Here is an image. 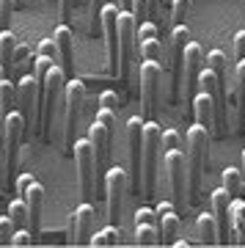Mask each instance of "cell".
<instances>
[{"label": "cell", "mask_w": 245, "mask_h": 248, "mask_svg": "<svg viewBox=\"0 0 245 248\" xmlns=\"http://www.w3.org/2000/svg\"><path fill=\"white\" fill-rule=\"evenodd\" d=\"M14 232H17V223L11 221V215H0V246H11Z\"/></svg>", "instance_id": "35"}, {"label": "cell", "mask_w": 245, "mask_h": 248, "mask_svg": "<svg viewBox=\"0 0 245 248\" xmlns=\"http://www.w3.org/2000/svg\"><path fill=\"white\" fill-rule=\"evenodd\" d=\"M171 149H182L179 133L176 130H163V152H171Z\"/></svg>", "instance_id": "38"}, {"label": "cell", "mask_w": 245, "mask_h": 248, "mask_svg": "<svg viewBox=\"0 0 245 248\" xmlns=\"http://www.w3.org/2000/svg\"><path fill=\"white\" fill-rule=\"evenodd\" d=\"M83 99H86V83L72 78L66 83V99H63V152L72 155L75 152V133H77L80 110H83Z\"/></svg>", "instance_id": "5"}, {"label": "cell", "mask_w": 245, "mask_h": 248, "mask_svg": "<svg viewBox=\"0 0 245 248\" xmlns=\"http://www.w3.org/2000/svg\"><path fill=\"white\" fill-rule=\"evenodd\" d=\"M154 213H157V223H160V240H163L166 246L168 243L174 246V240L179 237V226H182L176 204L174 202H160Z\"/></svg>", "instance_id": "18"}, {"label": "cell", "mask_w": 245, "mask_h": 248, "mask_svg": "<svg viewBox=\"0 0 245 248\" xmlns=\"http://www.w3.org/2000/svg\"><path fill=\"white\" fill-rule=\"evenodd\" d=\"M66 83L69 75L63 72V66H55L47 72V80L42 86V135L50 138L53 135V124L58 122V116L63 113V99H66Z\"/></svg>", "instance_id": "1"}, {"label": "cell", "mask_w": 245, "mask_h": 248, "mask_svg": "<svg viewBox=\"0 0 245 248\" xmlns=\"http://www.w3.org/2000/svg\"><path fill=\"white\" fill-rule=\"evenodd\" d=\"M28 204V229L33 232L36 237H39V226H42V207H44V187L39 182L28 187V193L22 196Z\"/></svg>", "instance_id": "20"}, {"label": "cell", "mask_w": 245, "mask_h": 248, "mask_svg": "<svg viewBox=\"0 0 245 248\" xmlns=\"http://www.w3.org/2000/svg\"><path fill=\"white\" fill-rule=\"evenodd\" d=\"M190 42V28L174 25L171 31V99H179L182 94V75H184V47Z\"/></svg>", "instance_id": "11"}, {"label": "cell", "mask_w": 245, "mask_h": 248, "mask_svg": "<svg viewBox=\"0 0 245 248\" xmlns=\"http://www.w3.org/2000/svg\"><path fill=\"white\" fill-rule=\"evenodd\" d=\"M207 63H210V69L218 75V80L226 86V55L220 53V50H212L210 55H207Z\"/></svg>", "instance_id": "31"}, {"label": "cell", "mask_w": 245, "mask_h": 248, "mask_svg": "<svg viewBox=\"0 0 245 248\" xmlns=\"http://www.w3.org/2000/svg\"><path fill=\"white\" fill-rule=\"evenodd\" d=\"M237 91H240V102L245 99V61H237Z\"/></svg>", "instance_id": "45"}, {"label": "cell", "mask_w": 245, "mask_h": 248, "mask_svg": "<svg viewBox=\"0 0 245 248\" xmlns=\"http://www.w3.org/2000/svg\"><path fill=\"white\" fill-rule=\"evenodd\" d=\"M99 108L119 110V97H116V91H102V94H99Z\"/></svg>", "instance_id": "43"}, {"label": "cell", "mask_w": 245, "mask_h": 248, "mask_svg": "<svg viewBox=\"0 0 245 248\" xmlns=\"http://www.w3.org/2000/svg\"><path fill=\"white\" fill-rule=\"evenodd\" d=\"M160 78H163V63L160 61H143L138 69L140 80V105H143V119L154 116V102H157V91H160Z\"/></svg>", "instance_id": "12"}, {"label": "cell", "mask_w": 245, "mask_h": 248, "mask_svg": "<svg viewBox=\"0 0 245 248\" xmlns=\"http://www.w3.org/2000/svg\"><path fill=\"white\" fill-rule=\"evenodd\" d=\"M210 138L212 133L204 124L196 122V127L187 130V163H190V202L199 199L201 193V182L210 166Z\"/></svg>", "instance_id": "2"}, {"label": "cell", "mask_w": 245, "mask_h": 248, "mask_svg": "<svg viewBox=\"0 0 245 248\" xmlns=\"http://www.w3.org/2000/svg\"><path fill=\"white\" fill-rule=\"evenodd\" d=\"M157 6H160V0H152V9H157Z\"/></svg>", "instance_id": "54"}, {"label": "cell", "mask_w": 245, "mask_h": 248, "mask_svg": "<svg viewBox=\"0 0 245 248\" xmlns=\"http://www.w3.org/2000/svg\"><path fill=\"white\" fill-rule=\"evenodd\" d=\"M160 36V31H157V25L154 22H149V19H143L138 25V42H146V39H157Z\"/></svg>", "instance_id": "37"}, {"label": "cell", "mask_w": 245, "mask_h": 248, "mask_svg": "<svg viewBox=\"0 0 245 248\" xmlns=\"http://www.w3.org/2000/svg\"><path fill=\"white\" fill-rule=\"evenodd\" d=\"M14 108H17V89H14V83L3 80V83H0V110L6 116L9 110H14Z\"/></svg>", "instance_id": "29"}, {"label": "cell", "mask_w": 245, "mask_h": 248, "mask_svg": "<svg viewBox=\"0 0 245 248\" xmlns=\"http://www.w3.org/2000/svg\"><path fill=\"white\" fill-rule=\"evenodd\" d=\"M39 55H47V58H58V45H55V39H42L39 42Z\"/></svg>", "instance_id": "41"}, {"label": "cell", "mask_w": 245, "mask_h": 248, "mask_svg": "<svg viewBox=\"0 0 245 248\" xmlns=\"http://www.w3.org/2000/svg\"><path fill=\"white\" fill-rule=\"evenodd\" d=\"M25 116L19 113V108L9 110L3 116V138H6V166H3V182L9 179V171H14L17 166V155H19V141H22V133H25Z\"/></svg>", "instance_id": "9"}, {"label": "cell", "mask_w": 245, "mask_h": 248, "mask_svg": "<svg viewBox=\"0 0 245 248\" xmlns=\"http://www.w3.org/2000/svg\"><path fill=\"white\" fill-rule=\"evenodd\" d=\"M201 69H204V53L201 47L196 45V42H187L184 47V83H182V94L193 102V97L199 94L196 86H199V78H201Z\"/></svg>", "instance_id": "15"}, {"label": "cell", "mask_w": 245, "mask_h": 248, "mask_svg": "<svg viewBox=\"0 0 245 248\" xmlns=\"http://www.w3.org/2000/svg\"><path fill=\"white\" fill-rule=\"evenodd\" d=\"M72 3H75V0H58V11H61V19H66V17H69Z\"/></svg>", "instance_id": "48"}, {"label": "cell", "mask_w": 245, "mask_h": 248, "mask_svg": "<svg viewBox=\"0 0 245 248\" xmlns=\"http://www.w3.org/2000/svg\"><path fill=\"white\" fill-rule=\"evenodd\" d=\"M243 174H245V149H243Z\"/></svg>", "instance_id": "55"}, {"label": "cell", "mask_w": 245, "mask_h": 248, "mask_svg": "<svg viewBox=\"0 0 245 248\" xmlns=\"http://www.w3.org/2000/svg\"><path fill=\"white\" fill-rule=\"evenodd\" d=\"M160 149H163L160 124L146 119V124H143V196H154V190H157Z\"/></svg>", "instance_id": "4"}, {"label": "cell", "mask_w": 245, "mask_h": 248, "mask_svg": "<svg viewBox=\"0 0 245 248\" xmlns=\"http://www.w3.org/2000/svg\"><path fill=\"white\" fill-rule=\"evenodd\" d=\"M75 163H77V174H80V193L83 199H91L94 196V185H96V152H94V143L91 138H80L75 141Z\"/></svg>", "instance_id": "8"}, {"label": "cell", "mask_w": 245, "mask_h": 248, "mask_svg": "<svg viewBox=\"0 0 245 248\" xmlns=\"http://www.w3.org/2000/svg\"><path fill=\"white\" fill-rule=\"evenodd\" d=\"M127 185H130V177H127V171L113 166V169H107L105 174V193H107V218L110 223L119 226L122 221V199L127 193Z\"/></svg>", "instance_id": "13"}, {"label": "cell", "mask_w": 245, "mask_h": 248, "mask_svg": "<svg viewBox=\"0 0 245 248\" xmlns=\"http://www.w3.org/2000/svg\"><path fill=\"white\" fill-rule=\"evenodd\" d=\"M174 246H176V248H187L190 243H187V240H174Z\"/></svg>", "instance_id": "52"}, {"label": "cell", "mask_w": 245, "mask_h": 248, "mask_svg": "<svg viewBox=\"0 0 245 248\" xmlns=\"http://www.w3.org/2000/svg\"><path fill=\"white\" fill-rule=\"evenodd\" d=\"M231 243H245V202L231 199Z\"/></svg>", "instance_id": "24"}, {"label": "cell", "mask_w": 245, "mask_h": 248, "mask_svg": "<svg viewBox=\"0 0 245 248\" xmlns=\"http://www.w3.org/2000/svg\"><path fill=\"white\" fill-rule=\"evenodd\" d=\"M17 3H19V0H0V28H9L11 9H14Z\"/></svg>", "instance_id": "40"}, {"label": "cell", "mask_w": 245, "mask_h": 248, "mask_svg": "<svg viewBox=\"0 0 245 248\" xmlns=\"http://www.w3.org/2000/svg\"><path fill=\"white\" fill-rule=\"evenodd\" d=\"M243 122H245V99H243Z\"/></svg>", "instance_id": "56"}, {"label": "cell", "mask_w": 245, "mask_h": 248, "mask_svg": "<svg viewBox=\"0 0 245 248\" xmlns=\"http://www.w3.org/2000/svg\"><path fill=\"white\" fill-rule=\"evenodd\" d=\"M119 240H122V232H119V226L116 223H110V226H105V229H99L91 237V243L88 246L94 248H105V246H119Z\"/></svg>", "instance_id": "26"}, {"label": "cell", "mask_w": 245, "mask_h": 248, "mask_svg": "<svg viewBox=\"0 0 245 248\" xmlns=\"http://www.w3.org/2000/svg\"><path fill=\"white\" fill-rule=\"evenodd\" d=\"M99 11H102V9H99V0H91V17L99 19Z\"/></svg>", "instance_id": "49"}, {"label": "cell", "mask_w": 245, "mask_h": 248, "mask_svg": "<svg viewBox=\"0 0 245 248\" xmlns=\"http://www.w3.org/2000/svg\"><path fill=\"white\" fill-rule=\"evenodd\" d=\"M9 215H11V221L17 223V229L19 226H28V204H25V199H14V202L9 204Z\"/></svg>", "instance_id": "32"}, {"label": "cell", "mask_w": 245, "mask_h": 248, "mask_svg": "<svg viewBox=\"0 0 245 248\" xmlns=\"http://www.w3.org/2000/svg\"><path fill=\"white\" fill-rule=\"evenodd\" d=\"M132 14H135V19L138 22H143V19L149 17V11H152V0H132Z\"/></svg>", "instance_id": "39"}, {"label": "cell", "mask_w": 245, "mask_h": 248, "mask_svg": "<svg viewBox=\"0 0 245 248\" xmlns=\"http://www.w3.org/2000/svg\"><path fill=\"white\" fill-rule=\"evenodd\" d=\"M91 232H94V207L83 202L69 215V243L72 246H86V243H91Z\"/></svg>", "instance_id": "16"}, {"label": "cell", "mask_w": 245, "mask_h": 248, "mask_svg": "<svg viewBox=\"0 0 245 248\" xmlns=\"http://www.w3.org/2000/svg\"><path fill=\"white\" fill-rule=\"evenodd\" d=\"M33 182H36V179H33L31 171H22V174H19V177H17V193H19V199L28 193V187L33 185Z\"/></svg>", "instance_id": "42"}, {"label": "cell", "mask_w": 245, "mask_h": 248, "mask_svg": "<svg viewBox=\"0 0 245 248\" xmlns=\"http://www.w3.org/2000/svg\"><path fill=\"white\" fill-rule=\"evenodd\" d=\"M220 179H223V187L229 190V196L231 199H243L245 193V174L240 169H226L223 174H220Z\"/></svg>", "instance_id": "25"}, {"label": "cell", "mask_w": 245, "mask_h": 248, "mask_svg": "<svg viewBox=\"0 0 245 248\" xmlns=\"http://www.w3.org/2000/svg\"><path fill=\"white\" fill-rule=\"evenodd\" d=\"M17 108L25 116V122L31 124L36 119L42 127V83L36 80V75H22L17 83Z\"/></svg>", "instance_id": "10"}, {"label": "cell", "mask_w": 245, "mask_h": 248, "mask_svg": "<svg viewBox=\"0 0 245 248\" xmlns=\"http://www.w3.org/2000/svg\"><path fill=\"white\" fill-rule=\"evenodd\" d=\"M55 45H58V61H61L63 72L66 75H72V69H75V50H72V31L66 25H58L55 28Z\"/></svg>", "instance_id": "21"}, {"label": "cell", "mask_w": 245, "mask_h": 248, "mask_svg": "<svg viewBox=\"0 0 245 248\" xmlns=\"http://www.w3.org/2000/svg\"><path fill=\"white\" fill-rule=\"evenodd\" d=\"M119 3H107L99 11V25L105 33V47H107V72L119 75L122 72V47H119Z\"/></svg>", "instance_id": "7"}, {"label": "cell", "mask_w": 245, "mask_h": 248, "mask_svg": "<svg viewBox=\"0 0 245 248\" xmlns=\"http://www.w3.org/2000/svg\"><path fill=\"white\" fill-rule=\"evenodd\" d=\"M212 215L220 226V243H231V196L226 187L212 193Z\"/></svg>", "instance_id": "17"}, {"label": "cell", "mask_w": 245, "mask_h": 248, "mask_svg": "<svg viewBox=\"0 0 245 248\" xmlns=\"http://www.w3.org/2000/svg\"><path fill=\"white\" fill-rule=\"evenodd\" d=\"M193 9V0H174L171 3V19H174V25H182L184 19H187V14H190Z\"/></svg>", "instance_id": "33"}, {"label": "cell", "mask_w": 245, "mask_h": 248, "mask_svg": "<svg viewBox=\"0 0 245 248\" xmlns=\"http://www.w3.org/2000/svg\"><path fill=\"white\" fill-rule=\"evenodd\" d=\"M157 221V213L149 210V207H138V213H135V223H154Z\"/></svg>", "instance_id": "44"}, {"label": "cell", "mask_w": 245, "mask_h": 248, "mask_svg": "<svg viewBox=\"0 0 245 248\" xmlns=\"http://www.w3.org/2000/svg\"><path fill=\"white\" fill-rule=\"evenodd\" d=\"M25 58H31V50H28L25 45H17V50H14V63L25 61Z\"/></svg>", "instance_id": "47"}, {"label": "cell", "mask_w": 245, "mask_h": 248, "mask_svg": "<svg viewBox=\"0 0 245 248\" xmlns=\"http://www.w3.org/2000/svg\"><path fill=\"white\" fill-rule=\"evenodd\" d=\"M53 58H47V55H36L33 58V75H36V80L44 86V80H47V72L53 69Z\"/></svg>", "instance_id": "34"}, {"label": "cell", "mask_w": 245, "mask_h": 248, "mask_svg": "<svg viewBox=\"0 0 245 248\" xmlns=\"http://www.w3.org/2000/svg\"><path fill=\"white\" fill-rule=\"evenodd\" d=\"M196 232H199V240H201L204 246L220 243V226L215 221V215H210V213H201L196 218Z\"/></svg>", "instance_id": "23"}, {"label": "cell", "mask_w": 245, "mask_h": 248, "mask_svg": "<svg viewBox=\"0 0 245 248\" xmlns=\"http://www.w3.org/2000/svg\"><path fill=\"white\" fill-rule=\"evenodd\" d=\"M143 116H132L127 122V141H130V185L138 196H143Z\"/></svg>", "instance_id": "6"}, {"label": "cell", "mask_w": 245, "mask_h": 248, "mask_svg": "<svg viewBox=\"0 0 245 248\" xmlns=\"http://www.w3.org/2000/svg\"><path fill=\"white\" fill-rule=\"evenodd\" d=\"M135 243L138 246H160V232L154 229V223H135Z\"/></svg>", "instance_id": "27"}, {"label": "cell", "mask_w": 245, "mask_h": 248, "mask_svg": "<svg viewBox=\"0 0 245 248\" xmlns=\"http://www.w3.org/2000/svg\"><path fill=\"white\" fill-rule=\"evenodd\" d=\"M138 53L143 61H160L163 58V45H160V39H146V42H138Z\"/></svg>", "instance_id": "30"}, {"label": "cell", "mask_w": 245, "mask_h": 248, "mask_svg": "<svg viewBox=\"0 0 245 248\" xmlns=\"http://www.w3.org/2000/svg\"><path fill=\"white\" fill-rule=\"evenodd\" d=\"M116 3H119V9H122V11H130L132 9V0H116Z\"/></svg>", "instance_id": "51"}, {"label": "cell", "mask_w": 245, "mask_h": 248, "mask_svg": "<svg viewBox=\"0 0 245 248\" xmlns=\"http://www.w3.org/2000/svg\"><path fill=\"white\" fill-rule=\"evenodd\" d=\"M14 50H17V39H14L9 28H3L0 31V58L6 61V69L14 66Z\"/></svg>", "instance_id": "28"}, {"label": "cell", "mask_w": 245, "mask_h": 248, "mask_svg": "<svg viewBox=\"0 0 245 248\" xmlns=\"http://www.w3.org/2000/svg\"><path fill=\"white\" fill-rule=\"evenodd\" d=\"M0 185H3V149H0Z\"/></svg>", "instance_id": "53"}, {"label": "cell", "mask_w": 245, "mask_h": 248, "mask_svg": "<svg viewBox=\"0 0 245 248\" xmlns=\"http://www.w3.org/2000/svg\"><path fill=\"white\" fill-rule=\"evenodd\" d=\"M138 45V19L132 11H122L119 14V47H122V78H127V66Z\"/></svg>", "instance_id": "14"}, {"label": "cell", "mask_w": 245, "mask_h": 248, "mask_svg": "<svg viewBox=\"0 0 245 248\" xmlns=\"http://www.w3.org/2000/svg\"><path fill=\"white\" fill-rule=\"evenodd\" d=\"M94 119L102 124L107 133H110V138H113V135H116V110H110V108H99Z\"/></svg>", "instance_id": "36"}, {"label": "cell", "mask_w": 245, "mask_h": 248, "mask_svg": "<svg viewBox=\"0 0 245 248\" xmlns=\"http://www.w3.org/2000/svg\"><path fill=\"white\" fill-rule=\"evenodd\" d=\"M234 50H237V61H245V31L234 36Z\"/></svg>", "instance_id": "46"}, {"label": "cell", "mask_w": 245, "mask_h": 248, "mask_svg": "<svg viewBox=\"0 0 245 248\" xmlns=\"http://www.w3.org/2000/svg\"><path fill=\"white\" fill-rule=\"evenodd\" d=\"M166 169L168 179H171V196L179 213H184L190 207V163L187 155H182V149H171L166 152Z\"/></svg>", "instance_id": "3"}, {"label": "cell", "mask_w": 245, "mask_h": 248, "mask_svg": "<svg viewBox=\"0 0 245 248\" xmlns=\"http://www.w3.org/2000/svg\"><path fill=\"white\" fill-rule=\"evenodd\" d=\"M88 138H91V143H94V152H96V166L99 169H105L107 163V152H110V133H107L102 124L94 119V124H91V130H88Z\"/></svg>", "instance_id": "22"}, {"label": "cell", "mask_w": 245, "mask_h": 248, "mask_svg": "<svg viewBox=\"0 0 245 248\" xmlns=\"http://www.w3.org/2000/svg\"><path fill=\"white\" fill-rule=\"evenodd\" d=\"M193 113H196V122L204 124L212 135H220V127H218V105H215V99L207 94V91H199L190 102Z\"/></svg>", "instance_id": "19"}, {"label": "cell", "mask_w": 245, "mask_h": 248, "mask_svg": "<svg viewBox=\"0 0 245 248\" xmlns=\"http://www.w3.org/2000/svg\"><path fill=\"white\" fill-rule=\"evenodd\" d=\"M6 80V69H3V63H0V83ZM0 133H3V110H0Z\"/></svg>", "instance_id": "50"}]
</instances>
